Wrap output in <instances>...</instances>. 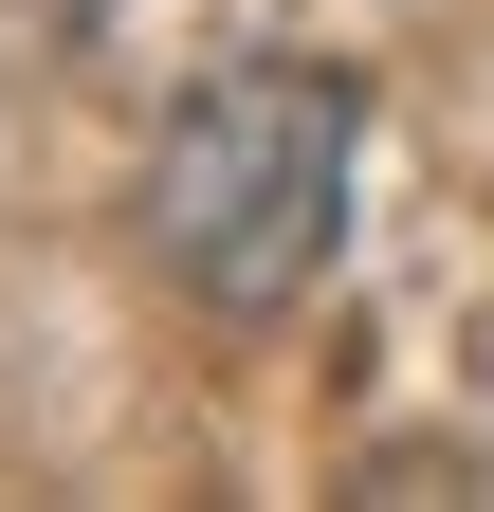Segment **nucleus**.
<instances>
[{"label":"nucleus","mask_w":494,"mask_h":512,"mask_svg":"<svg viewBox=\"0 0 494 512\" xmlns=\"http://www.w3.org/2000/svg\"><path fill=\"white\" fill-rule=\"evenodd\" d=\"M348 165H366V92L330 55H238L147 147V256L202 311H293L348 256Z\"/></svg>","instance_id":"nucleus-1"}]
</instances>
